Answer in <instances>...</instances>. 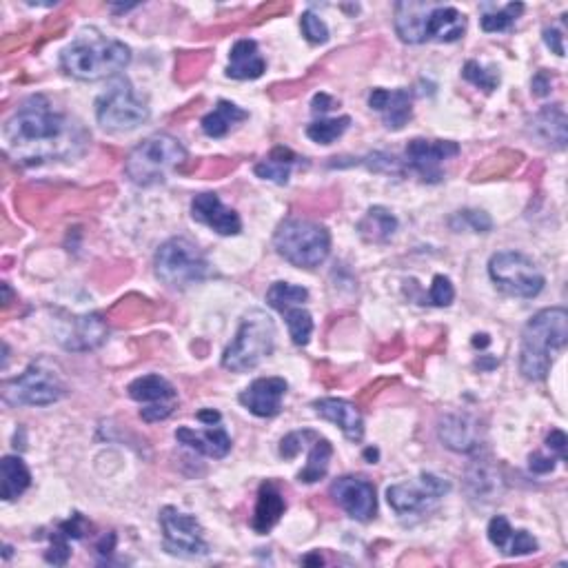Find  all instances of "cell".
Wrapping results in <instances>:
<instances>
[{
  "mask_svg": "<svg viewBox=\"0 0 568 568\" xmlns=\"http://www.w3.org/2000/svg\"><path fill=\"white\" fill-rule=\"evenodd\" d=\"M309 300V291L304 287H296V284L289 282H276L271 284L267 291V302L269 307L278 309L280 313L289 307H298V304Z\"/></svg>",
  "mask_w": 568,
  "mask_h": 568,
  "instance_id": "836d02e7",
  "label": "cell"
},
{
  "mask_svg": "<svg viewBox=\"0 0 568 568\" xmlns=\"http://www.w3.org/2000/svg\"><path fill=\"white\" fill-rule=\"evenodd\" d=\"M431 7V3H413V0L395 5V32H398L400 40L411 45L426 43L424 29Z\"/></svg>",
  "mask_w": 568,
  "mask_h": 568,
  "instance_id": "484cf974",
  "label": "cell"
},
{
  "mask_svg": "<svg viewBox=\"0 0 568 568\" xmlns=\"http://www.w3.org/2000/svg\"><path fill=\"white\" fill-rule=\"evenodd\" d=\"M566 111L564 105H549L544 107L540 114L533 118V129L546 145H553L555 149L566 147Z\"/></svg>",
  "mask_w": 568,
  "mask_h": 568,
  "instance_id": "83f0119b",
  "label": "cell"
},
{
  "mask_svg": "<svg viewBox=\"0 0 568 568\" xmlns=\"http://www.w3.org/2000/svg\"><path fill=\"white\" fill-rule=\"evenodd\" d=\"M127 391L131 400L145 404V409H140V418L149 424L167 420L178 407V391L174 384L156 373L142 375L129 384Z\"/></svg>",
  "mask_w": 568,
  "mask_h": 568,
  "instance_id": "4fadbf2b",
  "label": "cell"
},
{
  "mask_svg": "<svg viewBox=\"0 0 568 568\" xmlns=\"http://www.w3.org/2000/svg\"><path fill=\"white\" fill-rule=\"evenodd\" d=\"M351 118L349 116H340V118H320L316 123H311L307 127V136L318 142V145H331L336 142L344 131L349 129Z\"/></svg>",
  "mask_w": 568,
  "mask_h": 568,
  "instance_id": "d590c367",
  "label": "cell"
},
{
  "mask_svg": "<svg viewBox=\"0 0 568 568\" xmlns=\"http://www.w3.org/2000/svg\"><path fill=\"white\" fill-rule=\"evenodd\" d=\"M369 107L378 111L387 129L400 131L413 116V96L409 89H373Z\"/></svg>",
  "mask_w": 568,
  "mask_h": 568,
  "instance_id": "d6986e66",
  "label": "cell"
},
{
  "mask_svg": "<svg viewBox=\"0 0 568 568\" xmlns=\"http://www.w3.org/2000/svg\"><path fill=\"white\" fill-rule=\"evenodd\" d=\"M358 231L367 242L384 245V242H389L393 238V233L398 231V218H395L389 209L371 207L358 222Z\"/></svg>",
  "mask_w": 568,
  "mask_h": 568,
  "instance_id": "f546056e",
  "label": "cell"
},
{
  "mask_svg": "<svg viewBox=\"0 0 568 568\" xmlns=\"http://www.w3.org/2000/svg\"><path fill=\"white\" fill-rule=\"evenodd\" d=\"M300 162V156L293 154L287 147H276L271 154L258 162L256 165V176L262 180H271L276 185H287L291 178V171Z\"/></svg>",
  "mask_w": 568,
  "mask_h": 568,
  "instance_id": "4dcf8cb0",
  "label": "cell"
},
{
  "mask_svg": "<svg viewBox=\"0 0 568 568\" xmlns=\"http://www.w3.org/2000/svg\"><path fill=\"white\" fill-rule=\"evenodd\" d=\"M273 247L293 267L316 269L329 258L331 233L320 222L307 218H287L276 229Z\"/></svg>",
  "mask_w": 568,
  "mask_h": 568,
  "instance_id": "5b68a950",
  "label": "cell"
},
{
  "mask_svg": "<svg viewBox=\"0 0 568 568\" xmlns=\"http://www.w3.org/2000/svg\"><path fill=\"white\" fill-rule=\"evenodd\" d=\"M460 220H464L466 225H469L473 231H478V233H486V231H491L493 229V220L486 216L484 211H478V209H466V211H460Z\"/></svg>",
  "mask_w": 568,
  "mask_h": 568,
  "instance_id": "7bdbcfd3",
  "label": "cell"
},
{
  "mask_svg": "<svg viewBox=\"0 0 568 568\" xmlns=\"http://www.w3.org/2000/svg\"><path fill=\"white\" fill-rule=\"evenodd\" d=\"M0 473H3V491H0V495H3L5 502H14L32 484V473H29L23 458H16V455H5L3 462H0Z\"/></svg>",
  "mask_w": 568,
  "mask_h": 568,
  "instance_id": "1f68e13d",
  "label": "cell"
},
{
  "mask_svg": "<svg viewBox=\"0 0 568 568\" xmlns=\"http://www.w3.org/2000/svg\"><path fill=\"white\" fill-rule=\"evenodd\" d=\"M568 342V313L562 307L544 309L526 324L520 344V371L526 380L540 382L549 375L557 353Z\"/></svg>",
  "mask_w": 568,
  "mask_h": 568,
  "instance_id": "7a4b0ae2",
  "label": "cell"
},
{
  "mask_svg": "<svg viewBox=\"0 0 568 568\" xmlns=\"http://www.w3.org/2000/svg\"><path fill=\"white\" fill-rule=\"evenodd\" d=\"M462 76L464 80H469L471 85L480 87L484 91H493L497 89V85H500V76L493 74V71H486L480 63H475V60H469V63L464 65Z\"/></svg>",
  "mask_w": 568,
  "mask_h": 568,
  "instance_id": "74e56055",
  "label": "cell"
},
{
  "mask_svg": "<svg viewBox=\"0 0 568 568\" xmlns=\"http://www.w3.org/2000/svg\"><path fill=\"white\" fill-rule=\"evenodd\" d=\"M451 491V484L433 473H422L420 482H402L387 489V500L398 515L424 513Z\"/></svg>",
  "mask_w": 568,
  "mask_h": 568,
  "instance_id": "7c38bea8",
  "label": "cell"
},
{
  "mask_svg": "<svg viewBox=\"0 0 568 568\" xmlns=\"http://www.w3.org/2000/svg\"><path fill=\"white\" fill-rule=\"evenodd\" d=\"M438 435L446 449L458 453H471L480 446V426L471 415H444L438 426Z\"/></svg>",
  "mask_w": 568,
  "mask_h": 568,
  "instance_id": "44dd1931",
  "label": "cell"
},
{
  "mask_svg": "<svg viewBox=\"0 0 568 568\" xmlns=\"http://www.w3.org/2000/svg\"><path fill=\"white\" fill-rule=\"evenodd\" d=\"M544 40L557 56H564V36L557 29H544Z\"/></svg>",
  "mask_w": 568,
  "mask_h": 568,
  "instance_id": "bcb514c9",
  "label": "cell"
},
{
  "mask_svg": "<svg viewBox=\"0 0 568 568\" xmlns=\"http://www.w3.org/2000/svg\"><path fill=\"white\" fill-rule=\"evenodd\" d=\"M524 12V5L522 3H511L506 5L502 12H493V14H484L482 16V29L489 34L495 32H506V29H511L515 18Z\"/></svg>",
  "mask_w": 568,
  "mask_h": 568,
  "instance_id": "8d00e7d4",
  "label": "cell"
},
{
  "mask_svg": "<svg viewBox=\"0 0 568 568\" xmlns=\"http://www.w3.org/2000/svg\"><path fill=\"white\" fill-rule=\"evenodd\" d=\"M276 347V324L269 313L253 309L242 320L236 338L222 355V367L233 373H245L256 369L258 364L269 358Z\"/></svg>",
  "mask_w": 568,
  "mask_h": 568,
  "instance_id": "8992f818",
  "label": "cell"
},
{
  "mask_svg": "<svg viewBox=\"0 0 568 568\" xmlns=\"http://www.w3.org/2000/svg\"><path fill=\"white\" fill-rule=\"evenodd\" d=\"M156 276L171 289H187L209 276L205 253L189 238H171L156 253Z\"/></svg>",
  "mask_w": 568,
  "mask_h": 568,
  "instance_id": "ba28073f",
  "label": "cell"
},
{
  "mask_svg": "<svg viewBox=\"0 0 568 568\" xmlns=\"http://www.w3.org/2000/svg\"><path fill=\"white\" fill-rule=\"evenodd\" d=\"M67 395V384L47 360L29 367L3 384V400L9 407H49Z\"/></svg>",
  "mask_w": 568,
  "mask_h": 568,
  "instance_id": "52a82bcc",
  "label": "cell"
},
{
  "mask_svg": "<svg viewBox=\"0 0 568 568\" xmlns=\"http://www.w3.org/2000/svg\"><path fill=\"white\" fill-rule=\"evenodd\" d=\"M331 497L342 511L358 522H371L378 513V497L375 486L367 478L358 475H344L331 484Z\"/></svg>",
  "mask_w": 568,
  "mask_h": 568,
  "instance_id": "9a60e30c",
  "label": "cell"
},
{
  "mask_svg": "<svg viewBox=\"0 0 568 568\" xmlns=\"http://www.w3.org/2000/svg\"><path fill=\"white\" fill-rule=\"evenodd\" d=\"M176 440L213 460H222L231 451V438L227 431L222 429V426L213 424H209V429L205 431H194L189 429V426H180L176 431Z\"/></svg>",
  "mask_w": 568,
  "mask_h": 568,
  "instance_id": "7402d4cb",
  "label": "cell"
},
{
  "mask_svg": "<svg viewBox=\"0 0 568 568\" xmlns=\"http://www.w3.org/2000/svg\"><path fill=\"white\" fill-rule=\"evenodd\" d=\"M187 149L169 134H154L131 149L125 160V174L138 187H151L165 182L174 171L185 165Z\"/></svg>",
  "mask_w": 568,
  "mask_h": 568,
  "instance_id": "277c9868",
  "label": "cell"
},
{
  "mask_svg": "<svg viewBox=\"0 0 568 568\" xmlns=\"http://www.w3.org/2000/svg\"><path fill=\"white\" fill-rule=\"evenodd\" d=\"M69 555H71V551H69V537H67L63 531H60V529L54 531V535H52V549L47 551L45 560H47L49 564L65 566L67 560H69Z\"/></svg>",
  "mask_w": 568,
  "mask_h": 568,
  "instance_id": "60d3db41",
  "label": "cell"
},
{
  "mask_svg": "<svg viewBox=\"0 0 568 568\" xmlns=\"http://www.w3.org/2000/svg\"><path fill=\"white\" fill-rule=\"evenodd\" d=\"M107 322L98 313L89 316H76L65 322V329L60 331V344L69 351H91L98 349L107 340Z\"/></svg>",
  "mask_w": 568,
  "mask_h": 568,
  "instance_id": "ac0fdd59",
  "label": "cell"
},
{
  "mask_svg": "<svg viewBox=\"0 0 568 568\" xmlns=\"http://www.w3.org/2000/svg\"><path fill=\"white\" fill-rule=\"evenodd\" d=\"M284 511H287V502H284L280 489L273 482H265L260 486L256 513H253V531L267 535L280 522Z\"/></svg>",
  "mask_w": 568,
  "mask_h": 568,
  "instance_id": "4316f807",
  "label": "cell"
},
{
  "mask_svg": "<svg viewBox=\"0 0 568 568\" xmlns=\"http://www.w3.org/2000/svg\"><path fill=\"white\" fill-rule=\"evenodd\" d=\"M129 63L131 49L125 43L98 34L94 29L80 34L60 56V67L67 76L89 80V83L116 76Z\"/></svg>",
  "mask_w": 568,
  "mask_h": 568,
  "instance_id": "3957f363",
  "label": "cell"
},
{
  "mask_svg": "<svg viewBox=\"0 0 568 568\" xmlns=\"http://www.w3.org/2000/svg\"><path fill=\"white\" fill-rule=\"evenodd\" d=\"M466 32V18L455 7H442L433 5L429 16H426V40H435V43H455Z\"/></svg>",
  "mask_w": 568,
  "mask_h": 568,
  "instance_id": "cb8c5ba5",
  "label": "cell"
},
{
  "mask_svg": "<svg viewBox=\"0 0 568 568\" xmlns=\"http://www.w3.org/2000/svg\"><path fill=\"white\" fill-rule=\"evenodd\" d=\"M489 276L497 289L515 298H535L544 289V276L520 251H500L489 260Z\"/></svg>",
  "mask_w": 568,
  "mask_h": 568,
  "instance_id": "30bf717a",
  "label": "cell"
},
{
  "mask_svg": "<svg viewBox=\"0 0 568 568\" xmlns=\"http://www.w3.org/2000/svg\"><path fill=\"white\" fill-rule=\"evenodd\" d=\"M313 409H316V413L320 415L322 420L340 426V431L344 433V438H347V440L360 442L364 438L362 413L349 400L322 398V400L313 402Z\"/></svg>",
  "mask_w": 568,
  "mask_h": 568,
  "instance_id": "ffe728a7",
  "label": "cell"
},
{
  "mask_svg": "<svg viewBox=\"0 0 568 568\" xmlns=\"http://www.w3.org/2000/svg\"><path fill=\"white\" fill-rule=\"evenodd\" d=\"M7 154L20 165H45L80 154L87 142L85 129L60 114L49 100L34 96L20 105L3 127Z\"/></svg>",
  "mask_w": 568,
  "mask_h": 568,
  "instance_id": "6da1fadb",
  "label": "cell"
},
{
  "mask_svg": "<svg viewBox=\"0 0 568 568\" xmlns=\"http://www.w3.org/2000/svg\"><path fill=\"white\" fill-rule=\"evenodd\" d=\"M313 431H296V433H289L287 438H282L280 442V455L284 460H293L296 455L304 449V444L311 438Z\"/></svg>",
  "mask_w": 568,
  "mask_h": 568,
  "instance_id": "b9f144b4",
  "label": "cell"
},
{
  "mask_svg": "<svg viewBox=\"0 0 568 568\" xmlns=\"http://www.w3.org/2000/svg\"><path fill=\"white\" fill-rule=\"evenodd\" d=\"M331 455H333L331 442L318 435V438L313 440V446L309 451L307 466H304V469L298 473V480L304 484H316L324 480V475H327L329 464H331Z\"/></svg>",
  "mask_w": 568,
  "mask_h": 568,
  "instance_id": "d6a6232c",
  "label": "cell"
},
{
  "mask_svg": "<svg viewBox=\"0 0 568 568\" xmlns=\"http://www.w3.org/2000/svg\"><path fill=\"white\" fill-rule=\"evenodd\" d=\"M333 107H336V100L327 94H318L313 98V114H327V111Z\"/></svg>",
  "mask_w": 568,
  "mask_h": 568,
  "instance_id": "c3c4849f",
  "label": "cell"
},
{
  "mask_svg": "<svg viewBox=\"0 0 568 568\" xmlns=\"http://www.w3.org/2000/svg\"><path fill=\"white\" fill-rule=\"evenodd\" d=\"M247 118L249 114L245 109L229 103V100H220V103L213 107V111H209V114L202 118V131H205L209 138H225L231 129L245 123Z\"/></svg>",
  "mask_w": 568,
  "mask_h": 568,
  "instance_id": "f1b7e54d",
  "label": "cell"
},
{
  "mask_svg": "<svg viewBox=\"0 0 568 568\" xmlns=\"http://www.w3.org/2000/svg\"><path fill=\"white\" fill-rule=\"evenodd\" d=\"M566 444H568V440H566V433H564V431H551L549 438H546V446H549V449H551L562 462H566Z\"/></svg>",
  "mask_w": 568,
  "mask_h": 568,
  "instance_id": "ee69618b",
  "label": "cell"
},
{
  "mask_svg": "<svg viewBox=\"0 0 568 568\" xmlns=\"http://www.w3.org/2000/svg\"><path fill=\"white\" fill-rule=\"evenodd\" d=\"M300 27H302V34L304 38L309 40L313 45H322L329 40V27L327 23L320 16H316L313 12H304L302 20H300Z\"/></svg>",
  "mask_w": 568,
  "mask_h": 568,
  "instance_id": "f35d334b",
  "label": "cell"
},
{
  "mask_svg": "<svg viewBox=\"0 0 568 568\" xmlns=\"http://www.w3.org/2000/svg\"><path fill=\"white\" fill-rule=\"evenodd\" d=\"M198 418H200L202 422H211V424H213V422H220V413H216L213 409H211V411H200Z\"/></svg>",
  "mask_w": 568,
  "mask_h": 568,
  "instance_id": "681fc988",
  "label": "cell"
},
{
  "mask_svg": "<svg viewBox=\"0 0 568 568\" xmlns=\"http://www.w3.org/2000/svg\"><path fill=\"white\" fill-rule=\"evenodd\" d=\"M473 344L475 347H486V344H489V336H475Z\"/></svg>",
  "mask_w": 568,
  "mask_h": 568,
  "instance_id": "f907efd6",
  "label": "cell"
},
{
  "mask_svg": "<svg viewBox=\"0 0 568 568\" xmlns=\"http://www.w3.org/2000/svg\"><path fill=\"white\" fill-rule=\"evenodd\" d=\"M284 320H287V327H289V336L293 340L296 347H307L309 340H311V333H313V318L307 309H302L300 304L298 307H289L282 311Z\"/></svg>",
  "mask_w": 568,
  "mask_h": 568,
  "instance_id": "e575fe53",
  "label": "cell"
},
{
  "mask_svg": "<svg viewBox=\"0 0 568 568\" xmlns=\"http://www.w3.org/2000/svg\"><path fill=\"white\" fill-rule=\"evenodd\" d=\"M267 63L262 58L256 40L242 38L231 47L227 76L233 80H256L265 74Z\"/></svg>",
  "mask_w": 568,
  "mask_h": 568,
  "instance_id": "d4e9b609",
  "label": "cell"
},
{
  "mask_svg": "<svg viewBox=\"0 0 568 568\" xmlns=\"http://www.w3.org/2000/svg\"><path fill=\"white\" fill-rule=\"evenodd\" d=\"M489 540L497 551L509 557L531 555L537 551V540L529 531H513L504 515H497L489 522Z\"/></svg>",
  "mask_w": 568,
  "mask_h": 568,
  "instance_id": "603a6c76",
  "label": "cell"
},
{
  "mask_svg": "<svg viewBox=\"0 0 568 568\" xmlns=\"http://www.w3.org/2000/svg\"><path fill=\"white\" fill-rule=\"evenodd\" d=\"M191 216L200 225H207L220 236H238L242 231V220L233 209L222 205L218 194H198L191 202Z\"/></svg>",
  "mask_w": 568,
  "mask_h": 568,
  "instance_id": "e0dca14e",
  "label": "cell"
},
{
  "mask_svg": "<svg viewBox=\"0 0 568 568\" xmlns=\"http://www.w3.org/2000/svg\"><path fill=\"white\" fill-rule=\"evenodd\" d=\"M455 298V289L451 280L446 276H435L433 284H431V291H429V302L433 307H449Z\"/></svg>",
  "mask_w": 568,
  "mask_h": 568,
  "instance_id": "ab89813d",
  "label": "cell"
},
{
  "mask_svg": "<svg viewBox=\"0 0 568 568\" xmlns=\"http://www.w3.org/2000/svg\"><path fill=\"white\" fill-rule=\"evenodd\" d=\"M533 94L535 96H549L551 94V76L546 71H540L533 78Z\"/></svg>",
  "mask_w": 568,
  "mask_h": 568,
  "instance_id": "7dc6e473",
  "label": "cell"
},
{
  "mask_svg": "<svg viewBox=\"0 0 568 568\" xmlns=\"http://www.w3.org/2000/svg\"><path fill=\"white\" fill-rule=\"evenodd\" d=\"M460 154L458 142L415 138L407 145L409 167L424 182H440L444 178V162Z\"/></svg>",
  "mask_w": 568,
  "mask_h": 568,
  "instance_id": "5bb4252c",
  "label": "cell"
},
{
  "mask_svg": "<svg viewBox=\"0 0 568 568\" xmlns=\"http://www.w3.org/2000/svg\"><path fill=\"white\" fill-rule=\"evenodd\" d=\"M289 384L284 378H258L240 393V404L258 418H276L282 411V398Z\"/></svg>",
  "mask_w": 568,
  "mask_h": 568,
  "instance_id": "2e32d148",
  "label": "cell"
},
{
  "mask_svg": "<svg viewBox=\"0 0 568 568\" xmlns=\"http://www.w3.org/2000/svg\"><path fill=\"white\" fill-rule=\"evenodd\" d=\"M529 466H531V471L533 473H551L555 469V460L553 458H544V455L540 453H533L531 455V460H529Z\"/></svg>",
  "mask_w": 568,
  "mask_h": 568,
  "instance_id": "f6af8a7d",
  "label": "cell"
},
{
  "mask_svg": "<svg viewBox=\"0 0 568 568\" xmlns=\"http://www.w3.org/2000/svg\"><path fill=\"white\" fill-rule=\"evenodd\" d=\"M98 125L107 131H129L149 120V107L127 78H116L96 100Z\"/></svg>",
  "mask_w": 568,
  "mask_h": 568,
  "instance_id": "9c48e42d",
  "label": "cell"
},
{
  "mask_svg": "<svg viewBox=\"0 0 568 568\" xmlns=\"http://www.w3.org/2000/svg\"><path fill=\"white\" fill-rule=\"evenodd\" d=\"M162 526V549L178 557H205L209 553V542L205 529L194 515L178 511L176 506H165L160 511Z\"/></svg>",
  "mask_w": 568,
  "mask_h": 568,
  "instance_id": "8fae6325",
  "label": "cell"
}]
</instances>
